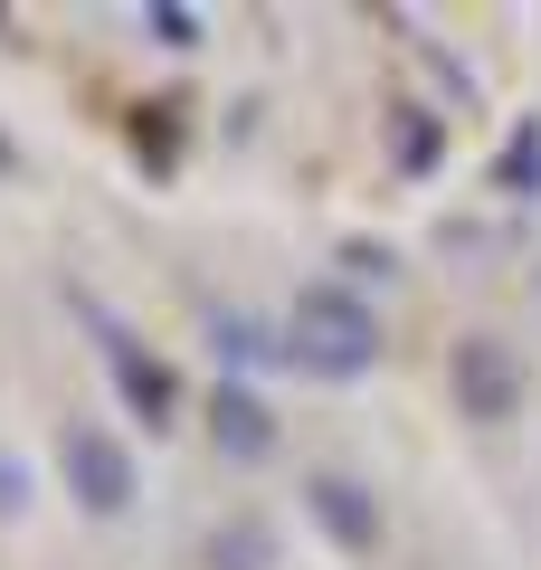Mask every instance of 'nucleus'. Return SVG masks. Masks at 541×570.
Segmentation results:
<instances>
[{"label":"nucleus","instance_id":"obj_5","mask_svg":"<svg viewBox=\"0 0 541 570\" xmlns=\"http://www.w3.org/2000/svg\"><path fill=\"white\" fill-rule=\"evenodd\" d=\"M209 438H219V456L257 466V456L276 448V419H266V400H257V390H209Z\"/></svg>","mask_w":541,"mask_h":570},{"label":"nucleus","instance_id":"obj_6","mask_svg":"<svg viewBox=\"0 0 541 570\" xmlns=\"http://www.w3.org/2000/svg\"><path fill=\"white\" fill-rule=\"evenodd\" d=\"M115 381H124V400L142 409V428H161V419H171V371H161L153 352H115Z\"/></svg>","mask_w":541,"mask_h":570},{"label":"nucleus","instance_id":"obj_1","mask_svg":"<svg viewBox=\"0 0 541 570\" xmlns=\"http://www.w3.org/2000/svg\"><path fill=\"white\" fill-rule=\"evenodd\" d=\"M285 352H295L304 371H323V381H352V371L381 362V324H371V305H352L342 285H304L295 314H285Z\"/></svg>","mask_w":541,"mask_h":570},{"label":"nucleus","instance_id":"obj_9","mask_svg":"<svg viewBox=\"0 0 541 570\" xmlns=\"http://www.w3.org/2000/svg\"><path fill=\"white\" fill-rule=\"evenodd\" d=\"M153 29H161V48H190V39H200V20H190V10H171V0L153 10Z\"/></svg>","mask_w":541,"mask_h":570},{"label":"nucleus","instance_id":"obj_8","mask_svg":"<svg viewBox=\"0 0 541 570\" xmlns=\"http://www.w3.org/2000/svg\"><path fill=\"white\" fill-rule=\"evenodd\" d=\"M503 181H513V190H541V134H522L513 153H503Z\"/></svg>","mask_w":541,"mask_h":570},{"label":"nucleus","instance_id":"obj_2","mask_svg":"<svg viewBox=\"0 0 541 570\" xmlns=\"http://www.w3.org/2000/svg\"><path fill=\"white\" fill-rule=\"evenodd\" d=\"M446 390H456V409L475 428H503L522 409V362L494 343V333H465V343L446 352Z\"/></svg>","mask_w":541,"mask_h":570},{"label":"nucleus","instance_id":"obj_3","mask_svg":"<svg viewBox=\"0 0 541 570\" xmlns=\"http://www.w3.org/2000/svg\"><path fill=\"white\" fill-rule=\"evenodd\" d=\"M58 466H67V494H77L86 513H124L134 504V456H124L115 428H67Z\"/></svg>","mask_w":541,"mask_h":570},{"label":"nucleus","instance_id":"obj_4","mask_svg":"<svg viewBox=\"0 0 541 570\" xmlns=\"http://www.w3.org/2000/svg\"><path fill=\"white\" fill-rule=\"evenodd\" d=\"M304 504H314V523L333 532L342 551L381 542V504H371V485H352V475H304Z\"/></svg>","mask_w":541,"mask_h":570},{"label":"nucleus","instance_id":"obj_7","mask_svg":"<svg viewBox=\"0 0 541 570\" xmlns=\"http://www.w3.org/2000/svg\"><path fill=\"white\" fill-rule=\"evenodd\" d=\"M390 142H400V163H409V171H427V163H437V134H427L419 115H400V124H390Z\"/></svg>","mask_w":541,"mask_h":570}]
</instances>
